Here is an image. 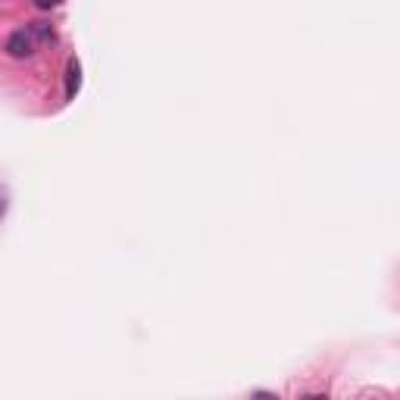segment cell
<instances>
[{
    "instance_id": "obj_1",
    "label": "cell",
    "mask_w": 400,
    "mask_h": 400,
    "mask_svg": "<svg viewBox=\"0 0 400 400\" xmlns=\"http://www.w3.org/2000/svg\"><path fill=\"white\" fill-rule=\"evenodd\" d=\"M6 53L16 56V60H25V56L35 53V38H31L28 28H19L6 38Z\"/></svg>"
},
{
    "instance_id": "obj_2",
    "label": "cell",
    "mask_w": 400,
    "mask_h": 400,
    "mask_svg": "<svg viewBox=\"0 0 400 400\" xmlns=\"http://www.w3.org/2000/svg\"><path fill=\"white\" fill-rule=\"evenodd\" d=\"M78 88H81V66H78V60H69V66H66V97L72 100L75 94H78Z\"/></svg>"
},
{
    "instance_id": "obj_3",
    "label": "cell",
    "mask_w": 400,
    "mask_h": 400,
    "mask_svg": "<svg viewBox=\"0 0 400 400\" xmlns=\"http://www.w3.org/2000/svg\"><path fill=\"white\" fill-rule=\"evenodd\" d=\"M28 31H31V38H35V41H53V28H50L47 22H31L28 25Z\"/></svg>"
},
{
    "instance_id": "obj_4",
    "label": "cell",
    "mask_w": 400,
    "mask_h": 400,
    "mask_svg": "<svg viewBox=\"0 0 400 400\" xmlns=\"http://www.w3.org/2000/svg\"><path fill=\"white\" fill-rule=\"evenodd\" d=\"M38 6H41V10H50V6H56V0H35Z\"/></svg>"
},
{
    "instance_id": "obj_5",
    "label": "cell",
    "mask_w": 400,
    "mask_h": 400,
    "mask_svg": "<svg viewBox=\"0 0 400 400\" xmlns=\"http://www.w3.org/2000/svg\"><path fill=\"white\" fill-rule=\"evenodd\" d=\"M3 210H6V200H3V197H0V216H3Z\"/></svg>"
}]
</instances>
